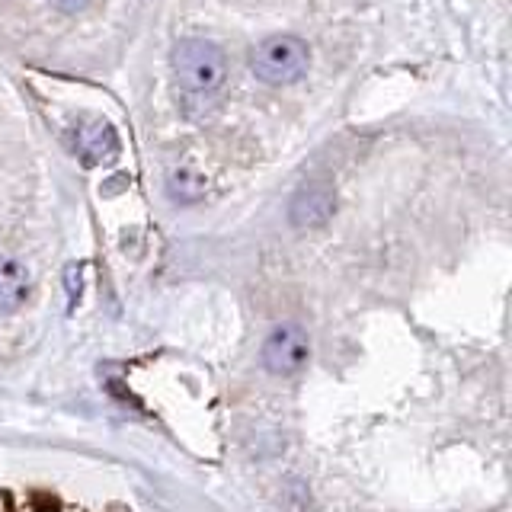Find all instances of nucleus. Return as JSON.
<instances>
[{"instance_id":"nucleus-5","label":"nucleus","mask_w":512,"mask_h":512,"mask_svg":"<svg viewBox=\"0 0 512 512\" xmlns=\"http://www.w3.org/2000/svg\"><path fill=\"white\" fill-rule=\"evenodd\" d=\"M32 292V276L20 260L0 256V314H16Z\"/></svg>"},{"instance_id":"nucleus-6","label":"nucleus","mask_w":512,"mask_h":512,"mask_svg":"<svg viewBox=\"0 0 512 512\" xmlns=\"http://www.w3.org/2000/svg\"><path fill=\"white\" fill-rule=\"evenodd\" d=\"M77 151L87 164H103L112 154H116V135L103 119H93L87 125H80L77 132Z\"/></svg>"},{"instance_id":"nucleus-7","label":"nucleus","mask_w":512,"mask_h":512,"mask_svg":"<svg viewBox=\"0 0 512 512\" xmlns=\"http://www.w3.org/2000/svg\"><path fill=\"white\" fill-rule=\"evenodd\" d=\"M170 192L180 202H196V199H202V192H205V183H202V176L196 173V170H189V167H183V170H176L173 176H170Z\"/></svg>"},{"instance_id":"nucleus-8","label":"nucleus","mask_w":512,"mask_h":512,"mask_svg":"<svg viewBox=\"0 0 512 512\" xmlns=\"http://www.w3.org/2000/svg\"><path fill=\"white\" fill-rule=\"evenodd\" d=\"M90 4V0H52V7H58L61 13H77L84 10Z\"/></svg>"},{"instance_id":"nucleus-3","label":"nucleus","mask_w":512,"mask_h":512,"mask_svg":"<svg viewBox=\"0 0 512 512\" xmlns=\"http://www.w3.org/2000/svg\"><path fill=\"white\" fill-rule=\"evenodd\" d=\"M308 362H311V340L298 324H282L266 336L263 343L266 372L279 378H295L308 368Z\"/></svg>"},{"instance_id":"nucleus-1","label":"nucleus","mask_w":512,"mask_h":512,"mask_svg":"<svg viewBox=\"0 0 512 512\" xmlns=\"http://www.w3.org/2000/svg\"><path fill=\"white\" fill-rule=\"evenodd\" d=\"M173 77L192 96H212L228 80V58L208 39H180L173 45Z\"/></svg>"},{"instance_id":"nucleus-4","label":"nucleus","mask_w":512,"mask_h":512,"mask_svg":"<svg viewBox=\"0 0 512 512\" xmlns=\"http://www.w3.org/2000/svg\"><path fill=\"white\" fill-rule=\"evenodd\" d=\"M333 208H336L333 189L327 183H311L295 192L292 205H288V218H292L295 228H320V224L330 221Z\"/></svg>"},{"instance_id":"nucleus-2","label":"nucleus","mask_w":512,"mask_h":512,"mask_svg":"<svg viewBox=\"0 0 512 512\" xmlns=\"http://www.w3.org/2000/svg\"><path fill=\"white\" fill-rule=\"evenodd\" d=\"M308 61H311L308 42L301 36H292V32H276V36H266L253 48L250 68L263 84L285 87V84H295V80L304 77Z\"/></svg>"}]
</instances>
